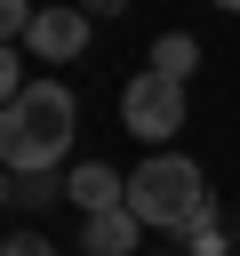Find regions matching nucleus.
Returning a JSON list of instances; mask_svg holds the SVG:
<instances>
[{
    "instance_id": "1",
    "label": "nucleus",
    "mask_w": 240,
    "mask_h": 256,
    "mask_svg": "<svg viewBox=\"0 0 240 256\" xmlns=\"http://www.w3.org/2000/svg\"><path fill=\"white\" fill-rule=\"evenodd\" d=\"M72 128H80L72 88H64V80H24V96L0 104V168H8V176H48V168H64Z\"/></svg>"
},
{
    "instance_id": "2",
    "label": "nucleus",
    "mask_w": 240,
    "mask_h": 256,
    "mask_svg": "<svg viewBox=\"0 0 240 256\" xmlns=\"http://www.w3.org/2000/svg\"><path fill=\"white\" fill-rule=\"evenodd\" d=\"M128 216L144 232H192V224H208V168L192 152H152L128 176Z\"/></svg>"
},
{
    "instance_id": "3",
    "label": "nucleus",
    "mask_w": 240,
    "mask_h": 256,
    "mask_svg": "<svg viewBox=\"0 0 240 256\" xmlns=\"http://www.w3.org/2000/svg\"><path fill=\"white\" fill-rule=\"evenodd\" d=\"M120 128H128L136 144H168V136L184 128V88L160 80V72H136V80L120 88Z\"/></svg>"
},
{
    "instance_id": "4",
    "label": "nucleus",
    "mask_w": 240,
    "mask_h": 256,
    "mask_svg": "<svg viewBox=\"0 0 240 256\" xmlns=\"http://www.w3.org/2000/svg\"><path fill=\"white\" fill-rule=\"evenodd\" d=\"M88 32H96V16H88L80 0H64V8H40V16H32L24 48H32L40 64H72V56L88 48Z\"/></svg>"
},
{
    "instance_id": "5",
    "label": "nucleus",
    "mask_w": 240,
    "mask_h": 256,
    "mask_svg": "<svg viewBox=\"0 0 240 256\" xmlns=\"http://www.w3.org/2000/svg\"><path fill=\"white\" fill-rule=\"evenodd\" d=\"M64 200H72L80 216L128 208V176H120V168H104V160H80V168H64Z\"/></svg>"
},
{
    "instance_id": "6",
    "label": "nucleus",
    "mask_w": 240,
    "mask_h": 256,
    "mask_svg": "<svg viewBox=\"0 0 240 256\" xmlns=\"http://www.w3.org/2000/svg\"><path fill=\"white\" fill-rule=\"evenodd\" d=\"M80 256H144V224H136L128 208L80 216Z\"/></svg>"
},
{
    "instance_id": "7",
    "label": "nucleus",
    "mask_w": 240,
    "mask_h": 256,
    "mask_svg": "<svg viewBox=\"0 0 240 256\" xmlns=\"http://www.w3.org/2000/svg\"><path fill=\"white\" fill-rule=\"evenodd\" d=\"M144 72H160V80H176V88H184V80L200 72V40H192V32H160V40H152V64H144Z\"/></svg>"
},
{
    "instance_id": "8",
    "label": "nucleus",
    "mask_w": 240,
    "mask_h": 256,
    "mask_svg": "<svg viewBox=\"0 0 240 256\" xmlns=\"http://www.w3.org/2000/svg\"><path fill=\"white\" fill-rule=\"evenodd\" d=\"M48 200H64V176L48 168V176H16V208H48Z\"/></svg>"
},
{
    "instance_id": "9",
    "label": "nucleus",
    "mask_w": 240,
    "mask_h": 256,
    "mask_svg": "<svg viewBox=\"0 0 240 256\" xmlns=\"http://www.w3.org/2000/svg\"><path fill=\"white\" fill-rule=\"evenodd\" d=\"M32 16H40L32 0H0V48H16V40L32 32Z\"/></svg>"
},
{
    "instance_id": "10",
    "label": "nucleus",
    "mask_w": 240,
    "mask_h": 256,
    "mask_svg": "<svg viewBox=\"0 0 240 256\" xmlns=\"http://www.w3.org/2000/svg\"><path fill=\"white\" fill-rule=\"evenodd\" d=\"M24 96V64H16V48H0V104H16Z\"/></svg>"
},
{
    "instance_id": "11",
    "label": "nucleus",
    "mask_w": 240,
    "mask_h": 256,
    "mask_svg": "<svg viewBox=\"0 0 240 256\" xmlns=\"http://www.w3.org/2000/svg\"><path fill=\"white\" fill-rule=\"evenodd\" d=\"M0 256H56V248H48L40 232H8V240H0Z\"/></svg>"
},
{
    "instance_id": "12",
    "label": "nucleus",
    "mask_w": 240,
    "mask_h": 256,
    "mask_svg": "<svg viewBox=\"0 0 240 256\" xmlns=\"http://www.w3.org/2000/svg\"><path fill=\"white\" fill-rule=\"evenodd\" d=\"M184 240H192V248H184V256H224V240H216V224H192V232H184Z\"/></svg>"
},
{
    "instance_id": "13",
    "label": "nucleus",
    "mask_w": 240,
    "mask_h": 256,
    "mask_svg": "<svg viewBox=\"0 0 240 256\" xmlns=\"http://www.w3.org/2000/svg\"><path fill=\"white\" fill-rule=\"evenodd\" d=\"M80 8H88V16H96V24H104V16H120V8H128V0H80Z\"/></svg>"
},
{
    "instance_id": "14",
    "label": "nucleus",
    "mask_w": 240,
    "mask_h": 256,
    "mask_svg": "<svg viewBox=\"0 0 240 256\" xmlns=\"http://www.w3.org/2000/svg\"><path fill=\"white\" fill-rule=\"evenodd\" d=\"M8 200H16V176H8V168H0V208H8Z\"/></svg>"
},
{
    "instance_id": "15",
    "label": "nucleus",
    "mask_w": 240,
    "mask_h": 256,
    "mask_svg": "<svg viewBox=\"0 0 240 256\" xmlns=\"http://www.w3.org/2000/svg\"><path fill=\"white\" fill-rule=\"evenodd\" d=\"M216 8H232V16H240V0H216Z\"/></svg>"
}]
</instances>
